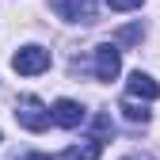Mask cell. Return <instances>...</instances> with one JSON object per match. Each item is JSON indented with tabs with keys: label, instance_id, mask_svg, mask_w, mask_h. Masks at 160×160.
<instances>
[{
	"label": "cell",
	"instance_id": "cell-9",
	"mask_svg": "<svg viewBox=\"0 0 160 160\" xmlns=\"http://www.w3.org/2000/svg\"><path fill=\"white\" fill-rule=\"evenodd\" d=\"M141 34H145V27H126V31L114 34V46L118 42H122V46H133V42H141Z\"/></svg>",
	"mask_w": 160,
	"mask_h": 160
},
{
	"label": "cell",
	"instance_id": "cell-13",
	"mask_svg": "<svg viewBox=\"0 0 160 160\" xmlns=\"http://www.w3.org/2000/svg\"><path fill=\"white\" fill-rule=\"evenodd\" d=\"M31 160H46V156H31Z\"/></svg>",
	"mask_w": 160,
	"mask_h": 160
},
{
	"label": "cell",
	"instance_id": "cell-2",
	"mask_svg": "<svg viewBox=\"0 0 160 160\" xmlns=\"http://www.w3.org/2000/svg\"><path fill=\"white\" fill-rule=\"evenodd\" d=\"M12 69L19 76H38V72H46L50 69V50L46 46H23L15 57H12Z\"/></svg>",
	"mask_w": 160,
	"mask_h": 160
},
{
	"label": "cell",
	"instance_id": "cell-4",
	"mask_svg": "<svg viewBox=\"0 0 160 160\" xmlns=\"http://www.w3.org/2000/svg\"><path fill=\"white\" fill-rule=\"evenodd\" d=\"M50 8L69 19V23H95V4L92 0H50Z\"/></svg>",
	"mask_w": 160,
	"mask_h": 160
},
{
	"label": "cell",
	"instance_id": "cell-6",
	"mask_svg": "<svg viewBox=\"0 0 160 160\" xmlns=\"http://www.w3.org/2000/svg\"><path fill=\"white\" fill-rule=\"evenodd\" d=\"M126 92H130V99H160V84H156V80H152L149 72H141V69H137V72L130 76Z\"/></svg>",
	"mask_w": 160,
	"mask_h": 160
},
{
	"label": "cell",
	"instance_id": "cell-11",
	"mask_svg": "<svg viewBox=\"0 0 160 160\" xmlns=\"http://www.w3.org/2000/svg\"><path fill=\"white\" fill-rule=\"evenodd\" d=\"M107 4H111L114 12H133V8H141L145 0H107Z\"/></svg>",
	"mask_w": 160,
	"mask_h": 160
},
{
	"label": "cell",
	"instance_id": "cell-12",
	"mask_svg": "<svg viewBox=\"0 0 160 160\" xmlns=\"http://www.w3.org/2000/svg\"><path fill=\"white\" fill-rule=\"evenodd\" d=\"M122 160H149V156H122Z\"/></svg>",
	"mask_w": 160,
	"mask_h": 160
},
{
	"label": "cell",
	"instance_id": "cell-1",
	"mask_svg": "<svg viewBox=\"0 0 160 160\" xmlns=\"http://www.w3.org/2000/svg\"><path fill=\"white\" fill-rule=\"evenodd\" d=\"M15 122L23 130H31V133H42L50 126V107L38 95H19L15 99Z\"/></svg>",
	"mask_w": 160,
	"mask_h": 160
},
{
	"label": "cell",
	"instance_id": "cell-3",
	"mask_svg": "<svg viewBox=\"0 0 160 160\" xmlns=\"http://www.w3.org/2000/svg\"><path fill=\"white\" fill-rule=\"evenodd\" d=\"M118 72H122V50L114 42L95 46V80H114Z\"/></svg>",
	"mask_w": 160,
	"mask_h": 160
},
{
	"label": "cell",
	"instance_id": "cell-8",
	"mask_svg": "<svg viewBox=\"0 0 160 160\" xmlns=\"http://www.w3.org/2000/svg\"><path fill=\"white\" fill-rule=\"evenodd\" d=\"M118 111H122V114L130 118V122H141V126L149 122V111H145V107H137L133 99H122V107H118Z\"/></svg>",
	"mask_w": 160,
	"mask_h": 160
},
{
	"label": "cell",
	"instance_id": "cell-10",
	"mask_svg": "<svg viewBox=\"0 0 160 160\" xmlns=\"http://www.w3.org/2000/svg\"><path fill=\"white\" fill-rule=\"evenodd\" d=\"M107 133H114V122H111V114H95V141H103Z\"/></svg>",
	"mask_w": 160,
	"mask_h": 160
},
{
	"label": "cell",
	"instance_id": "cell-7",
	"mask_svg": "<svg viewBox=\"0 0 160 160\" xmlns=\"http://www.w3.org/2000/svg\"><path fill=\"white\" fill-rule=\"evenodd\" d=\"M99 152H103V141L88 137V141H80V145H69L61 152V160H99Z\"/></svg>",
	"mask_w": 160,
	"mask_h": 160
},
{
	"label": "cell",
	"instance_id": "cell-5",
	"mask_svg": "<svg viewBox=\"0 0 160 160\" xmlns=\"http://www.w3.org/2000/svg\"><path fill=\"white\" fill-rule=\"evenodd\" d=\"M50 122H57L61 130H76L80 122H84V107H80L76 99H57V103L50 107Z\"/></svg>",
	"mask_w": 160,
	"mask_h": 160
}]
</instances>
